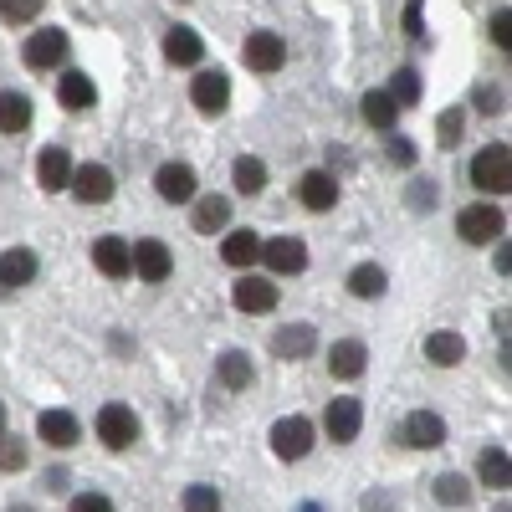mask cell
I'll use <instances>...</instances> for the list:
<instances>
[{
    "instance_id": "obj_13",
    "label": "cell",
    "mask_w": 512,
    "mask_h": 512,
    "mask_svg": "<svg viewBox=\"0 0 512 512\" xmlns=\"http://www.w3.org/2000/svg\"><path fill=\"white\" fill-rule=\"evenodd\" d=\"M36 436L47 441L52 451H72V446L82 441V425H77L72 410H41V415H36Z\"/></svg>"
},
{
    "instance_id": "obj_41",
    "label": "cell",
    "mask_w": 512,
    "mask_h": 512,
    "mask_svg": "<svg viewBox=\"0 0 512 512\" xmlns=\"http://www.w3.org/2000/svg\"><path fill=\"white\" fill-rule=\"evenodd\" d=\"M400 26H405V36H410V41H420V36H425V0H405Z\"/></svg>"
},
{
    "instance_id": "obj_17",
    "label": "cell",
    "mask_w": 512,
    "mask_h": 512,
    "mask_svg": "<svg viewBox=\"0 0 512 512\" xmlns=\"http://www.w3.org/2000/svg\"><path fill=\"white\" fill-rule=\"evenodd\" d=\"M164 62L200 67V62H205V36H200L195 26H169V31H164Z\"/></svg>"
},
{
    "instance_id": "obj_10",
    "label": "cell",
    "mask_w": 512,
    "mask_h": 512,
    "mask_svg": "<svg viewBox=\"0 0 512 512\" xmlns=\"http://www.w3.org/2000/svg\"><path fill=\"white\" fill-rule=\"evenodd\" d=\"M190 103L200 108V113H226L231 108V77L221 72V67H205V72H195V82H190Z\"/></svg>"
},
{
    "instance_id": "obj_23",
    "label": "cell",
    "mask_w": 512,
    "mask_h": 512,
    "mask_svg": "<svg viewBox=\"0 0 512 512\" xmlns=\"http://www.w3.org/2000/svg\"><path fill=\"white\" fill-rule=\"evenodd\" d=\"M195 231L200 236H216L231 226V195H195Z\"/></svg>"
},
{
    "instance_id": "obj_18",
    "label": "cell",
    "mask_w": 512,
    "mask_h": 512,
    "mask_svg": "<svg viewBox=\"0 0 512 512\" xmlns=\"http://www.w3.org/2000/svg\"><path fill=\"white\" fill-rule=\"evenodd\" d=\"M313 349H318L313 323H287V328H277V333H272V354H277V359H287V364L308 359Z\"/></svg>"
},
{
    "instance_id": "obj_32",
    "label": "cell",
    "mask_w": 512,
    "mask_h": 512,
    "mask_svg": "<svg viewBox=\"0 0 512 512\" xmlns=\"http://www.w3.org/2000/svg\"><path fill=\"white\" fill-rule=\"evenodd\" d=\"M384 287H390V272H384L379 262H359L349 272V292L354 297H384Z\"/></svg>"
},
{
    "instance_id": "obj_40",
    "label": "cell",
    "mask_w": 512,
    "mask_h": 512,
    "mask_svg": "<svg viewBox=\"0 0 512 512\" xmlns=\"http://www.w3.org/2000/svg\"><path fill=\"white\" fill-rule=\"evenodd\" d=\"M487 36H492V47H512V11L502 6V11H492V21H487Z\"/></svg>"
},
{
    "instance_id": "obj_29",
    "label": "cell",
    "mask_w": 512,
    "mask_h": 512,
    "mask_svg": "<svg viewBox=\"0 0 512 512\" xmlns=\"http://www.w3.org/2000/svg\"><path fill=\"white\" fill-rule=\"evenodd\" d=\"M477 482L492 487V492H507V482H512V461H507L502 446H487V451H482V461H477Z\"/></svg>"
},
{
    "instance_id": "obj_34",
    "label": "cell",
    "mask_w": 512,
    "mask_h": 512,
    "mask_svg": "<svg viewBox=\"0 0 512 512\" xmlns=\"http://www.w3.org/2000/svg\"><path fill=\"white\" fill-rule=\"evenodd\" d=\"M420 93H425L420 72H415V67H395V77H390V98H395V108H415Z\"/></svg>"
},
{
    "instance_id": "obj_37",
    "label": "cell",
    "mask_w": 512,
    "mask_h": 512,
    "mask_svg": "<svg viewBox=\"0 0 512 512\" xmlns=\"http://www.w3.org/2000/svg\"><path fill=\"white\" fill-rule=\"evenodd\" d=\"M41 6H47V0H0V21L26 26V21H36V16H41Z\"/></svg>"
},
{
    "instance_id": "obj_5",
    "label": "cell",
    "mask_w": 512,
    "mask_h": 512,
    "mask_svg": "<svg viewBox=\"0 0 512 512\" xmlns=\"http://www.w3.org/2000/svg\"><path fill=\"white\" fill-rule=\"evenodd\" d=\"M67 52H72V41H67V31H57V26H47V31H31V36H26V47H21L26 67H36V72H52V67H62V62H67Z\"/></svg>"
},
{
    "instance_id": "obj_21",
    "label": "cell",
    "mask_w": 512,
    "mask_h": 512,
    "mask_svg": "<svg viewBox=\"0 0 512 512\" xmlns=\"http://www.w3.org/2000/svg\"><path fill=\"white\" fill-rule=\"evenodd\" d=\"M369 369V349L359 344V338H338V344L328 349V374L333 379H359Z\"/></svg>"
},
{
    "instance_id": "obj_38",
    "label": "cell",
    "mask_w": 512,
    "mask_h": 512,
    "mask_svg": "<svg viewBox=\"0 0 512 512\" xmlns=\"http://www.w3.org/2000/svg\"><path fill=\"white\" fill-rule=\"evenodd\" d=\"M185 512H221V492L205 487V482L185 487Z\"/></svg>"
},
{
    "instance_id": "obj_44",
    "label": "cell",
    "mask_w": 512,
    "mask_h": 512,
    "mask_svg": "<svg viewBox=\"0 0 512 512\" xmlns=\"http://www.w3.org/2000/svg\"><path fill=\"white\" fill-rule=\"evenodd\" d=\"M67 482H72V472H67V466H52V472L41 477V487H47V492H67Z\"/></svg>"
},
{
    "instance_id": "obj_27",
    "label": "cell",
    "mask_w": 512,
    "mask_h": 512,
    "mask_svg": "<svg viewBox=\"0 0 512 512\" xmlns=\"http://www.w3.org/2000/svg\"><path fill=\"white\" fill-rule=\"evenodd\" d=\"M31 128V98L0 88V134H26Z\"/></svg>"
},
{
    "instance_id": "obj_28",
    "label": "cell",
    "mask_w": 512,
    "mask_h": 512,
    "mask_svg": "<svg viewBox=\"0 0 512 512\" xmlns=\"http://www.w3.org/2000/svg\"><path fill=\"white\" fill-rule=\"evenodd\" d=\"M216 379L226 384V390H246V384L256 379V364H251V354H241V349H226V354L216 359Z\"/></svg>"
},
{
    "instance_id": "obj_42",
    "label": "cell",
    "mask_w": 512,
    "mask_h": 512,
    "mask_svg": "<svg viewBox=\"0 0 512 512\" xmlns=\"http://www.w3.org/2000/svg\"><path fill=\"white\" fill-rule=\"evenodd\" d=\"M67 512H113V502H108L103 492H77Z\"/></svg>"
},
{
    "instance_id": "obj_6",
    "label": "cell",
    "mask_w": 512,
    "mask_h": 512,
    "mask_svg": "<svg viewBox=\"0 0 512 512\" xmlns=\"http://www.w3.org/2000/svg\"><path fill=\"white\" fill-rule=\"evenodd\" d=\"M67 190L77 205H108L113 200V169L108 164H72Z\"/></svg>"
},
{
    "instance_id": "obj_2",
    "label": "cell",
    "mask_w": 512,
    "mask_h": 512,
    "mask_svg": "<svg viewBox=\"0 0 512 512\" xmlns=\"http://www.w3.org/2000/svg\"><path fill=\"white\" fill-rule=\"evenodd\" d=\"M456 236H461V241H472V246H492V241L507 236V221H502V210H497V205L477 200V205H466L461 216H456Z\"/></svg>"
},
{
    "instance_id": "obj_35",
    "label": "cell",
    "mask_w": 512,
    "mask_h": 512,
    "mask_svg": "<svg viewBox=\"0 0 512 512\" xmlns=\"http://www.w3.org/2000/svg\"><path fill=\"white\" fill-rule=\"evenodd\" d=\"M405 210H415V216H431V210H436V180H410V185H405Z\"/></svg>"
},
{
    "instance_id": "obj_39",
    "label": "cell",
    "mask_w": 512,
    "mask_h": 512,
    "mask_svg": "<svg viewBox=\"0 0 512 512\" xmlns=\"http://www.w3.org/2000/svg\"><path fill=\"white\" fill-rule=\"evenodd\" d=\"M21 466H26V441L0 431V472H21Z\"/></svg>"
},
{
    "instance_id": "obj_25",
    "label": "cell",
    "mask_w": 512,
    "mask_h": 512,
    "mask_svg": "<svg viewBox=\"0 0 512 512\" xmlns=\"http://www.w3.org/2000/svg\"><path fill=\"white\" fill-rule=\"evenodd\" d=\"M425 359H431L436 369H456L466 359V338L451 333V328H436L431 338H425Z\"/></svg>"
},
{
    "instance_id": "obj_8",
    "label": "cell",
    "mask_w": 512,
    "mask_h": 512,
    "mask_svg": "<svg viewBox=\"0 0 512 512\" xmlns=\"http://www.w3.org/2000/svg\"><path fill=\"white\" fill-rule=\"evenodd\" d=\"M154 195H159V200H169V205H185V200H195V195H200L195 169H190L185 159H169V164H159V169H154Z\"/></svg>"
},
{
    "instance_id": "obj_9",
    "label": "cell",
    "mask_w": 512,
    "mask_h": 512,
    "mask_svg": "<svg viewBox=\"0 0 512 512\" xmlns=\"http://www.w3.org/2000/svg\"><path fill=\"white\" fill-rule=\"evenodd\" d=\"M256 262H267V272H277V277H297L308 267V246H303V236H272V241H262Z\"/></svg>"
},
{
    "instance_id": "obj_20",
    "label": "cell",
    "mask_w": 512,
    "mask_h": 512,
    "mask_svg": "<svg viewBox=\"0 0 512 512\" xmlns=\"http://www.w3.org/2000/svg\"><path fill=\"white\" fill-rule=\"evenodd\" d=\"M297 200H303L308 210H318V216H323V210H333V205H338V180L328 175V169H308V175L297 180Z\"/></svg>"
},
{
    "instance_id": "obj_26",
    "label": "cell",
    "mask_w": 512,
    "mask_h": 512,
    "mask_svg": "<svg viewBox=\"0 0 512 512\" xmlns=\"http://www.w3.org/2000/svg\"><path fill=\"white\" fill-rule=\"evenodd\" d=\"M256 256H262V236H256V231H231V236L221 241V262L236 267V272L256 267Z\"/></svg>"
},
{
    "instance_id": "obj_22",
    "label": "cell",
    "mask_w": 512,
    "mask_h": 512,
    "mask_svg": "<svg viewBox=\"0 0 512 512\" xmlns=\"http://www.w3.org/2000/svg\"><path fill=\"white\" fill-rule=\"evenodd\" d=\"M231 303H236L241 313H272V308H277V287H272L267 277H236Z\"/></svg>"
},
{
    "instance_id": "obj_45",
    "label": "cell",
    "mask_w": 512,
    "mask_h": 512,
    "mask_svg": "<svg viewBox=\"0 0 512 512\" xmlns=\"http://www.w3.org/2000/svg\"><path fill=\"white\" fill-rule=\"evenodd\" d=\"M492 267H497V272H502V277H507V272H512V246H507V236H502V246H497V251H492Z\"/></svg>"
},
{
    "instance_id": "obj_14",
    "label": "cell",
    "mask_w": 512,
    "mask_h": 512,
    "mask_svg": "<svg viewBox=\"0 0 512 512\" xmlns=\"http://www.w3.org/2000/svg\"><path fill=\"white\" fill-rule=\"evenodd\" d=\"M93 267L103 272V277H128L134 272V241H123V236H98L93 241Z\"/></svg>"
},
{
    "instance_id": "obj_30",
    "label": "cell",
    "mask_w": 512,
    "mask_h": 512,
    "mask_svg": "<svg viewBox=\"0 0 512 512\" xmlns=\"http://www.w3.org/2000/svg\"><path fill=\"white\" fill-rule=\"evenodd\" d=\"M231 180H236V195H262L267 190V164L256 159V154H241L231 164Z\"/></svg>"
},
{
    "instance_id": "obj_33",
    "label": "cell",
    "mask_w": 512,
    "mask_h": 512,
    "mask_svg": "<svg viewBox=\"0 0 512 512\" xmlns=\"http://www.w3.org/2000/svg\"><path fill=\"white\" fill-rule=\"evenodd\" d=\"M431 492H436V502H441V507H466V502H472V477H461V472H441Z\"/></svg>"
},
{
    "instance_id": "obj_36",
    "label": "cell",
    "mask_w": 512,
    "mask_h": 512,
    "mask_svg": "<svg viewBox=\"0 0 512 512\" xmlns=\"http://www.w3.org/2000/svg\"><path fill=\"white\" fill-rule=\"evenodd\" d=\"M461 134H466V108H446V113H441V123H436V139H441L446 149H456V144H461Z\"/></svg>"
},
{
    "instance_id": "obj_15",
    "label": "cell",
    "mask_w": 512,
    "mask_h": 512,
    "mask_svg": "<svg viewBox=\"0 0 512 512\" xmlns=\"http://www.w3.org/2000/svg\"><path fill=\"white\" fill-rule=\"evenodd\" d=\"M169 272H175V256H169V246H164L159 236L134 241V277H144V282H164Z\"/></svg>"
},
{
    "instance_id": "obj_16",
    "label": "cell",
    "mask_w": 512,
    "mask_h": 512,
    "mask_svg": "<svg viewBox=\"0 0 512 512\" xmlns=\"http://www.w3.org/2000/svg\"><path fill=\"white\" fill-rule=\"evenodd\" d=\"M36 251L31 246H11V251H0V297H11V292H21L31 277H36Z\"/></svg>"
},
{
    "instance_id": "obj_7",
    "label": "cell",
    "mask_w": 512,
    "mask_h": 512,
    "mask_svg": "<svg viewBox=\"0 0 512 512\" xmlns=\"http://www.w3.org/2000/svg\"><path fill=\"white\" fill-rule=\"evenodd\" d=\"M98 441L108 446V451H128V446H134L139 441V415L134 410H128V405H103L98 410Z\"/></svg>"
},
{
    "instance_id": "obj_4",
    "label": "cell",
    "mask_w": 512,
    "mask_h": 512,
    "mask_svg": "<svg viewBox=\"0 0 512 512\" xmlns=\"http://www.w3.org/2000/svg\"><path fill=\"white\" fill-rule=\"evenodd\" d=\"M241 57H246V67H251L256 77H272V72H282V62H287V41H282L277 31H251V36L241 41Z\"/></svg>"
},
{
    "instance_id": "obj_12",
    "label": "cell",
    "mask_w": 512,
    "mask_h": 512,
    "mask_svg": "<svg viewBox=\"0 0 512 512\" xmlns=\"http://www.w3.org/2000/svg\"><path fill=\"white\" fill-rule=\"evenodd\" d=\"M323 431H328V441H338V446L359 441V431H364V405H359V400H328Z\"/></svg>"
},
{
    "instance_id": "obj_1",
    "label": "cell",
    "mask_w": 512,
    "mask_h": 512,
    "mask_svg": "<svg viewBox=\"0 0 512 512\" xmlns=\"http://www.w3.org/2000/svg\"><path fill=\"white\" fill-rule=\"evenodd\" d=\"M272 451H277V461H303L308 451H313V441H318V425L308 420V415H282L277 425H272Z\"/></svg>"
},
{
    "instance_id": "obj_31",
    "label": "cell",
    "mask_w": 512,
    "mask_h": 512,
    "mask_svg": "<svg viewBox=\"0 0 512 512\" xmlns=\"http://www.w3.org/2000/svg\"><path fill=\"white\" fill-rule=\"evenodd\" d=\"M359 113H364V123L369 128H384V134H390V128L400 123V108H395V98L390 93H364V103H359Z\"/></svg>"
},
{
    "instance_id": "obj_19",
    "label": "cell",
    "mask_w": 512,
    "mask_h": 512,
    "mask_svg": "<svg viewBox=\"0 0 512 512\" xmlns=\"http://www.w3.org/2000/svg\"><path fill=\"white\" fill-rule=\"evenodd\" d=\"M67 180H72V154L62 144H47L36 154V185L41 190H67Z\"/></svg>"
},
{
    "instance_id": "obj_43",
    "label": "cell",
    "mask_w": 512,
    "mask_h": 512,
    "mask_svg": "<svg viewBox=\"0 0 512 512\" xmlns=\"http://www.w3.org/2000/svg\"><path fill=\"white\" fill-rule=\"evenodd\" d=\"M390 164H400V169H410V164H415V144L395 134V139H390Z\"/></svg>"
},
{
    "instance_id": "obj_48",
    "label": "cell",
    "mask_w": 512,
    "mask_h": 512,
    "mask_svg": "<svg viewBox=\"0 0 512 512\" xmlns=\"http://www.w3.org/2000/svg\"><path fill=\"white\" fill-rule=\"evenodd\" d=\"M11 512H36V507H26V502H21V507H11Z\"/></svg>"
},
{
    "instance_id": "obj_46",
    "label": "cell",
    "mask_w": 512,
    "mask_h": 512,
    "mask_svg": "<svg viewBox=\"0 0 512 512\" xmlns=\"http://www.w3.org/2000/svg\"><path fill=\"white\" fill-rule=\"evenodd\" d=\"M477 103H482L487 113H502V93H497V88H482V93H477Z\"/></svg>"
},
{
    "instance_id": "obj_3",
    "label": "cell",
    "mask_w": 512,
    "mask_h": 512,
    "mask_svg": "<svg viewBox=\"0 0 512 512\" xmlns=\"http://www.w3.org/2000/svg\"><path fill=\"white\" fill-rule=\"evenodd\" d=\"M472 180H477L482 195H507L512 190V149L507 144H487L472 159Z\"/></svg>"
},
{
    "instance_id": "obj_24",
    "label": "cell",
    "mask_w": 512,
    "mask_h": 512,
    "mask_svg": "<svg viewBox=\"0 0 512 512\" xmlns=\"http://www.w3.org/2000/svg\"><path fill=\"white\" fill-rule=\"evenodd\" d=\"M57 103L67 113H82V108H93L98 103V88H93V77L88 72H62L57 77Z\"/></svg>"
},
{
    "instance_id": "obj_11",
    "label": "cell",
    "mask_w": 512,
    "mask_h": 512,
    "mask_svg": "<svg viewBox=\"0 0 512 512\" xmlns=\"http://www.w3.org/2000/svg\"><path fill=\"white\" fill-rule=\"evenodd\" d=\"M400 441L410 451H436V446H446V420L436 410H410L400 425Z\"/></svg>"
},
{
    "instance_id": "obj_47",
    "label": "cell",
    "mask_w": 512,
    "mask_h": 512,
    "mask_svg": "<svg viewBox=\"0 0 512 512\" xmlns=\"http://www.w3.org/2000/svg\"><path fill=\"white\" fill-rule=\"evenodd\" d=\"M0 431H6V400H0Z\"/></svg>"
}]
</instances>
